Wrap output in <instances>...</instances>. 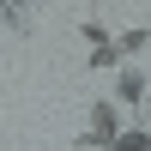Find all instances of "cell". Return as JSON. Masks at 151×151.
Returning a JSON list of instances; mask_svg holds the SVG:
<instances>
[{
	"label": "cell",
	"mask_w": 151,
	"mask_h": 151,
	"mask_svg": "<svg viewBox=\"0 0 151 151\" xmlns=\"http://www.w3.org/2000/svg\"><path fill=\"white\" fill-rule=\"evenodd\" d=\"M115 48H121V55H145V30H127Z\"/></svg>",
	"instance_id": "5b68a950"
},
{
	"label": "cell",
	"mask_w": 151,
	"mask_h": 151,
	"mask_svg": "<svg viewBox=\"0 0 151 151\" xmlns=\"http://www.w3.org/2000/svg\"><path fill=\"white\" fill-rule=\"evenodd\" d=\"M85 42H91V67H115V60H121L115 36H109V30H103L97 18H85Z\"/></svg>",
	"instance_id": "3957f363"
},
{
	"label": "cell",
	"mask_w": 151,
	"mask_h": 151,
	"mask_svg": "<svg viewBox=\"0 0 151 151\" xmlns=\"http://www.w3.org/2000/svg\"><path fill=\"white\" fill-rule=\"evenodd\" d=\"M115 97H121V103H145V73H139V67H121Z\"/></svg>",
	"instance_id": "277c9868"
},
{
	"label": "cell",
	"mask_w": 151,
	"mask_h": 151,
	"mask_svg": "<svg viewBox=\"0 0 151 151\" xmlns=\"http://www.w3.org/2000/svg\"><path fill=\"white\" fill-rule=\"evenodd\" d=\"M121 139V121H115V109L109 103H97L91 115H85V145H115Z\"/></svg>",
	"instance_id": "7a4b0ae2"
},
{
	"label": "cell",
	"mask_w": 151,
	"mask_h": 151,
	"mask_svg": "<svg viewBox=\"0 0 151 151\" xmlns=\"http://www.w3.org/2000/svg\"><path fill=\"white\" fill-rule=\"evenodd\" d=\"M55 6V0H0V24H6V30H36V18H42V12Z\"/></svg>",
	"instance_id": "6da1fadb"
}]
</instances>
